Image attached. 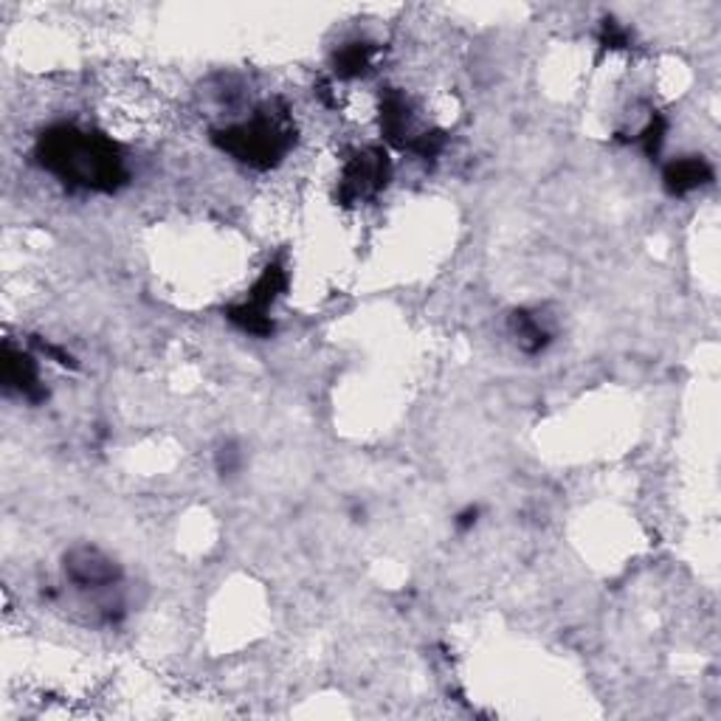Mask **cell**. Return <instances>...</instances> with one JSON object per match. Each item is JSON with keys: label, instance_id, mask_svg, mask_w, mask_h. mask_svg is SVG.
Returning <instances> with one entry per match:
<instances>
[{"label": "cell", "instance_id": "cell-1", "mask_svg": "<svg viewBox=\"0 0 721 721\" xmlns=\"http://www.w3.org/2000/svg\"><path fill=\"white\" fill-rule=\"evenodd\" d=\"M37 161L62 184L90 192H117L127 181L124 158L108 136L60 124L37 142Z\"/></svg>", "mask_w": 721, "mask_h": 721}, {"label": "cell", "instance_id": "cell-2", "mask_svg": "<svg viewBox=\"0 0 721 721\" xmlns=\"http://www.w3.org/2000/svg\"><path fill=\"white\" fill-rule=\"evenodd\" d=\"M211 142L232 158L252 167H271L280 161L293 144V124L285 110L262 108L248 122L215 130Z\"/></svg>", "mask_w": 721, "mask_h": 721}, {"label": "cell", "instance_id": "cell-3", "mask_svg": "<svg viewBox=\"0 0 721 721\" xmlns=\"http://www.w3.org/2000/svg\"><path fill=\"white\" fill-rule=\"evenodd\" d=\"M285 268L273 262V266H268L266 271H262L257 285L248 293V300H245L243 305L229 307V319H232L240 330H245V333L266 339V335L273 333V321L271 316H268V310H271L273 302L280 300V293L285 291Z\"/></svg>", "mask_w": 721, "mask_h": 721}, {"label": "cell", "instance_id": "cell-4", "mask_svg": "<svg viewBox=\"0 0 721 721\" xmlns=\"http://www.w3.org/2000/svg\"><path fill=\"white\" fill-rule=\"evenodd\" d=\"M65 578L80 589H108L122 581V570L94 547H74L65 555Z\"/></svg>", "mask_w": 721, "mask_h": 721}, {"label": "cell", "instance_id": "cell-5", "mask_svg": "<svg viewBox=\"0 0 721 721\" xmlns=\"http://www.w3.org/2000/svg\"><path fill=\"white\" fill-rule=\"evenodd\" d=\"M389 178L387 152L367 150L355 156L344 170V198H367L381 190Z\"/></svg>", "mask_w": 721, "mask_h": 721}, {"label": "cell", "instance_id": "cell-6", "mask_svg": "<svg viewBox=\"0 0 721 721\" xmlns=\"http://www.w3.org/2000/svg\"><path fill=\"white\" fill-rule=\"evenodd\" d=\"M3 383H7V389H17L28 401H42L46 398L35 358L26 353H14L9 347L3 353Z\"/></svg>", "mask_w": 721, "mask_h": 721}, {"label": "cell", "instance_id": "cell-7", "mask_svg": "<svg viewBox=\"0 0 721 721\" xmlns=\"http://www.w3.org/2000/svg\"><path fill=\"white\" fill-rule=\"evenodd\" d=\"M713 181V170L708 167L705 158H680V161L668 163L665 175H662V184L671 195H687V192H696L699 186L710 184Z\"/></svg>", "mask_w": 721, "mask_h": 721}, {"label": "cell", "instance_id": "cell-8", "mask_svg": "<svg viewBox=\"0 0 721 721\" xmlns=\"http://www.w3.org/2000/svg\"><path fill=\"white\" fill-rule=\"evenodd\" d=\"M513 333H516L518 344H522L527 353H541L552 341V333L547 330V325L538 316H530L527 310H518L513 314Z\"/></svg>", "mask_w": 721, "mask_h": 721}, {"label": "cell", "instance_id": "cell-9", "mask_svg": "<svg viewBox=\"0 0 721 721\" xmlns=\"http://www.w3.org/2000/svg\"><path fill=\"white\" fill-rule=\"evenodd\" d=\"M372 54L375 48L369 42H350L335 54V74L344 80H355L372 65Z\"/></svg>", "mask_w": 721, "mask_h": 721}, {"label": "cell", "instance_id": "cell-10", "mask_svg": "<svg viewBox=\"0 0 721 721\" xmlns=\"http://www.w3.org/2000/svg\"><path fill=\"white\" fill-rule=\"evenodd\" d=\"M237 468H240V451L234 449V445H225V449H220V454H218L220 474H223V477H232Z\"/></svg>", "mask_w": 721, "mask_h": 721}, {"label": "cell", "instance_id": "cell-11", "mask_svg": "<svg viewBox=\"0 0 721 721\" xmlns=\"http://www.w3.org/2000/svg\"><path fill=\"white\" fill-rule=\"evenodd\" d=\"M477 518H479V508H468V511L456 516V527H460V530H468V527L477 524Z\"/></svg>", "mask_w": 721, "mask_h": 721}]
</instances>
